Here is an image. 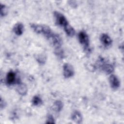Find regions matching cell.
<instances>
[{
	"mask_svg": "<svg viewBox=\"0 0 124 124\" xmlns=\"http://www.w3.org/2000/svg\"><path fill=\"white\" fill-rule=\"evenodd\" d=\"M63 73L65 78L72 77L74 74V70L72 65L68 63H64L63 65Z\"/></svg>",
	"mask_w": 124,
	"mask_h": 124,
	"instance_id": "obj_3",
	"label": "cell"
},
{
	"mask_svg": "<svg viewBox=\"0 0 124 124\" xmlns=\"http://www.w3.org/2000/svg\"><path fill=\"white\" fill-rule=\"evenodd\" d=\"M8 13V8L4 4H0V16L1 17L5 16Z\"/></svg>",
	"mask_w": 124,
	"mask_h": 124,
	"instance_id": "obj_16",
	"label": "cell"
},
{
	"mask_svg": "<svg viewBox=\"0 0 124 124\" xmlns=\"http://www.w3.org/2000/svg\"><path fill=\"white\" fill-rule=\"evenodd\" d=\"M37 61L38 62L43 64V63H44L45 62V57H43V56H38L36 58Z\"/></svg>",
	"mask_w": 124,
	"mask_h": 124,
	"instance_id": "obj_18",
	"label": "cell"
},
{
	"mask_svg": "<svg viewBox=\"0 0 124 124\" xmlns=\"http://www.w3.org/2000/svg\"><path fill=\"white\" fill-rule=\"evenodd\" d=\"M111 87L113 89H117L120 86V81L118 78L114 75H111L109 78Z\"/></svg>",
	"mask_w": 124,
	"mask_h": 124,
	"instance_id": "obj_7",
	"label": "cell"
},
{
	"mask_svg": "<svg viewBox=\"0 0 124 124\" xmlns=\"http://www.w3.org/2000/svg\"><path fill=\"white\" fill-rule=\"evenodd\" d=\"M100 40L103 45L106 46H109L112 42L111 38L106 33H103L101 34L100 36Z\"/></svg>",
	"mask_w": 124,
	"mask_h": 124,
	"instance_id": "obj_8",
	"label": "cell"
},
{
	"mask_svg": "<svg viewBox=\"0 0 124 124\" xmlns=\"http://www.w3.org/2000/svg\"><path fill=\"white\" fill-rule=\"evenodd\" d=\"M100 62V66H101L102 70L107 74H109L113 72L114 70L113 66L109 63H106L104 62L103 59H100L99 61Z\"/></svg>",
	"mask_w": 124,
	"mask_h": 124,
	"instance_id": "obj_4",
	"label": "cell"
},
{
	"mask_svg": "<svg viewBox=\"0 0 124 124\" xmlns=\"http://www.w3.org/2000/svg\"><path fill=\"white\" fill-rule=\"evenodd\" d=\"M69 4L72 7H74V8H76L77 7V3L76 2V1H73V0H72V1H69Z\"/></svg>",
	"mask_w": 124,
	"mask_h": 124,
	"instance_id": "obj_20",
	"label": "cell"
},
{
	"mask_svg": "<svg viewBox=\"0 0 124 124\" xmlns=\"http://www.w3.org/2000/svg\"><path fill=\"white\" fill-rule=\"evenodd\" d=\"M6 105V103L5 102V101L4 100H3V99L1 97L0 98V108L2 109L3 108H4L5 107Z\"/></svg>",
	"mask_w": 124,
	"mask_h": 124,
	"instance_id": "obj_19",
	"label": "cell"
},
{
	"mask_svg": "<svg viewBox=\"0 0 124 124\" xmlns=\"http://www.w3.org/2000/svg\"><path fill=\"white\" fill-rule=\"evenodd\" d=\"M32 104L35 106H40L42 104L43 101L40 96L38 95H35L33 96L32 99Z\"/></svg>",
	"mask_w": 124,
	"mask_h": 124,
	"instance_id": "obj_13",
	"label": "cell"
},
{
	"mask_svg": "<svg viewBox=\"0 0 124 124\" xmlns=\"http://www.w3.org/2000/svg\"><path fill=\"white\" fill-rule=\"evenodd\" d=\"M54 15L56 19V22L58 25L65 27L66 25L68 24V22L66 19V17L62 14L59 12L55 11L54 13Z\"/></svg>",
	"mask_w": 124,
	"mask_h": 124,
	"instance_id": "obj_2",
	"label": "cell"
},
{
	"mask_svg": "<svg viewBox=\"0 0 124 124\" xmlns=\"http://www.w3.org/2000/svg\"><path fill=\"white\" fill-rule=\"evenodd\" d=\"M46 123L47 124H54L55 123V119L52 115L49 114L47 115L46 121Z\"/></svg>",
	"mask_w": 124,
	"mask_h": 124,
	"instance_id": "obj_17",
	"label": "cell"
},
{
	"mask_svg": "<svg viewBox=\"0 0 124 124\" xmlns=\"http://www.w3.org/2000/svg\"><path fill=\"white\" fill-rule=\"evenodd\" d=\"M55 53L56 55L60 59H63L64 58V52L63 51L61 47L55 48Z\"/></svg>",
	"mask_w": 124,
	"mask_h": 124,
	"instance_id": "obj_15",
	"label": "cell"
},
{
	"mask_svg": "<svg viewBox=\"0 0 124 124\" xmlns=\"http://www.w3.org/2000/svg\"><path fill=\"white\" fill-rule=\"evenodd\" d=\"M24 30V25L22 23L18 22L15 25L13 28V31L17 35H21Z\"/></svg>",
	"mask_w": 124,
	"mask_h": 124,
	"instance_id": "obj_9",
	"label": "cell"
},
{
	"mask_svg": "<svg viewBox=\"0 0 124 124\" xmlns=\"http://www.w3.org/2000/svg\"><path fill=\"white\" fill-rule=\"evenodd\" d=\"M16 91L20 95H25L27 93V87L25 84L20 83L16 88Z\"/></svg>",
	"mask_w": 124,
	"mask_h": 124,
	"instance_id": "obj_11",
	"label": "cell"
},
{
	"mask_svg": "<svg viewBox=\"0 0 124 124\" xmlns=\"http://www.w3.org/2000/svg\"><path fill=\"white\" fill-rule=\"evenodd\" d=\"M50 40H51L55 48L61 47V46L62 44V40L61 37L60 36L59 34L54 33Z\"/></svg>",
	"mask_w": 124,
	"mask_h": 124,
	"instance_id": "obj_6",
	"label": "cell"
},
{
	"mask_svg": "<svg viewBox=\"0 0 124 124\" xmlns=\"http://www.w3.org/2000/svg\"><path fill=\"white\" fill-rule=\"evenodd\" d=\"M78 40L83 46L85 50H88L89 47V38L88 34L84 31H81L78 34Z\"/></svg>",
	"mask_w": 124,
	"mask_h": 124,
	"instance_id": "obj_1",
	"label": "cell"
},
{
	"mask_svg": "<svg viewBox=\"0 0 124 124\" xmlns=\"http://www.w3.org/2000/svg\"><path fill=\"white\" fill-rule=\"evenodd\" d=\"M6 81L7 84L12 85L16 82V81L19 84L20 82L19 81V79H16V74L13 71H10L7 74Z\"/></svg>",
	"mask_w": 124,
	"mask_h": 124,
	"instance_id": "obj_5",
	"label": "cell"
},
{
	"mask_svg": "<svg viewBox=\"0 0 124 124\" xmlns=\"http://www.w3.org/2000/svg\"><path fill=\"white\" fill-rule=\"evenodd\" d=\"M64 30L67 35L70 37L74 36L75 34V31L74 29L69 24L63 27Z\"/></svg>",
	"mask_w": 124,
	"mask_h": 124,
	"instance_id": "obj_12",
	"label": "cell"
},
{
	"mask_svg": "<svg viewBox=\"0 0 124 124\" xmlns=\"http://www.w3.org/2000/svg\"><path fill=\"white\" fill-rule=\"evenodd\" d=\"M54 108L57 112L61 111L63 108V103L60 100H57L54 103Z\"/></svg>",
	"mask_w": 124,
	"mask_h": 124,
	"instance_id": "obj_14",
	"label": "cell"
},
{
	"mask_svg": "<svg viewBox=\"0 0 124 124\" xmlns=\"http://www.w3.org/2000/svg\"><path fill=\"white\" fill-rule=\"evenodd\" d=\"M71 118L73 121L78 124L81 123L82 121V115L81 113L78 110H75L72 113Z\"/></svg>",
	"mask_w": 124,
	"mask_h": 124,
	"instance_id": "obj_10",
	"label": "cell"
}]
</instances>
